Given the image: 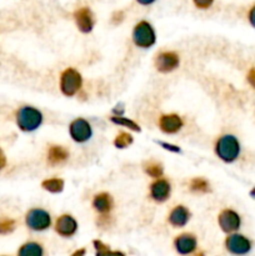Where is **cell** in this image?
I'll list each match as a JSON object with an SVG mask.
<instances>
[{"mask_svg": "<svg viewBox=\"0 0 255 256\" xmlns=\"http://www.w3.org/2000/svg\"><path fill=\"white\" fill-rule=\"evenodd\" d=\"M78 222L72 215H62L55 222V232L62 238H70L76 232Z\"/></svg>", "mask_w": 255, "mask_h": 256, "instance_id": "obj_12", "label": "cell"}, {"mask_svg": "<svg viewBox=\"0 0 255 256\" xmlns=\"http://www.w3.org/2000/svg\"><path fill=\"white\" fill-rule=\"evenodd\" d=\"M5 165H6V158H5V154L2 152V150L0 149V170L4 169Z\"/></svg>", "mask_w": 255, "mask_h": 256, "instance_id": "obj_30", "label": "cell"}, {"mask_svg": "<svg viewBox=\"0 0 255 256\" xmlns=\"http://www.w3.org/2000/svg\"><path fill=\"white\" fill-rule=\"evenodd\" d=\"M246 79H248V82H249V84L255 89V68H252V69L249 70Z\"/></svg>", "mask_w": 255, "mask_h": 256, "instance_id": "obj_27", "label": "cell"}, {"mask_svg": "<svg viewBox=\"0 0 255 256\" xmlns=\"http://www.w3.org/2000/svg\"><path fill=\"white\" fill-rule=\"evenodd\" d=\"M82 86V78L78 70L68 68L60 75V90L65 96H74Z\"/></svg>", "mask_w": 255, "mask_h": 256, "instance_id": "obj_3", "label": "cell"}, {"mask_svg": "<svg viewBox=\"0 0 255 256\" xmlns=\"http://www.w3.org/2000/svg\"><path fill=\"white\" fill-rule=\"evenodd\" d=\"M16 122L22 132H34L42 125V114L32 106H22L16 112Z\"/></svg>", "mask_w": 255, "mask_h": 256, "instance_id": "obj_2", "label": "cell"}, {"mask_svg": "<svg viewBox=\"0 0 255 256\" xmlns=\"http://www.w3.org/2000/svg\"><path fill=\"white\" fill-rule=\"evenodd\" d=\"M218 222H219L220 229L226 234H232L239 230L242 220L240 216L232 209H224L218 216Z\"/></svg>", "mask_w": 255, "mask_h": 256, "instance_id": "obj_8", "label": "cell"}, {"mask_svg": "<svg viewBox=\"0 0 255 256\" xmlns=\"http://www.w3.org/2000/svg\"><path fill=\"white\" fill-rule=\"evenodd\" d=\"M190 219V212L182 205H178L174 209L170 212L169 218V224L172 225L175 228H182L188 224Z\"/></svg>", "mask_w": 255, "mask_h": 256, "instance_id": "obj_15", "label": "cell"}, {"mask_svg": "<svg viewBox=\"0 0 255 256\" xmlns=\"http://www.w3.org/2000/svg\"><path fill=\"white\" fill-rule=\"evenodd\" d=\"M179 55L174 52H160L159 55L155 59V66L159 70L160 72H172V70L176 69L179 66Z\"/></svg>", "mask_w": 255, "mask_h": 256, "instance_id": "obj_9", "label": "cell"}, {"mask_svg": "<svg viewBox=\"0 0 255 256\" xmlns=\"http://www.w3.org/2000/svg\"><path fill=\"white\" fill-rule=\"evenodd\" d=\"M92 244H94V248H95V250H96L98 255L112 254V252H110L109 246H108V245H105V244H102L100 240H94V242H92Z\"/></svg>", "mask_w": 255, "mask_h": 256, "instance_id": "obj_25", "label": "cell"}, {"mask_svg": "<svg viewBox=\"0 0 255 256\" xmlns=\"http://www.w3.org/2000/svg\"><path fill=\"white\" fill-rule=\"evenodd\" d=\"M144 170L149 176L156 178V179L162 176V172H164V168H162V165L158 162H148L146 164H145Z\"/></svg>", "mask_w": 255, "mask_h": 256, "instance_id": "obj_22", "label": "cell"}, {"mask_svg": "<svg viewBox=\"0 0 255 256\" xmlns=\"http://www.w3.org/2000/svg\"><path fill=\"white\" fill-rule=\"evenodd\" d=\"M184 122L178 114H165L159 119V129L165 134H175L180 132Z\"/></svg>", "mask_w": 255, "mask_h": 256, "instance_id": "obj_13", "label": "cell"}, {"mask_svg": "<svg viewBox=\"0 0 255 256\" xmlns=\"http://www.w3.org/2000/svg\"><path fill=\"white\" fill-rule=\"evenodd\" d=\"M69 132L72 139L76 142H88L92 135V126L82 118H78V119L72 120L69 126Z\"/></svg>", "mask_w": 255, "mask_h": 256, "instance_id": "obj_6", "label": "cell"}, {"mask_svg": "<svg viewBox=\"0 0 255 256\" xmlns=\"http://www.w3.org/2000/svg\"><path fill=\"white\" fill-rule=\"evenodd\" d=\"M170 192H172L170 182L165 179L158 178L154 182L150 184V196L158 202H166L170 196Z\"/></svg>", "mask_w": 255, "mask_h": 256, "instance_id": "obj_11", "label": "cell"}, {"mask_svg": "<svg viewBox=\"0 0 255 256\" xmlns=\"http://www.w3.org/2000/svg\"><path fill=\"white\" fill-rule=\"evenodd\" d=\"M68 156H69V152L62 146L52 145L48 150V162H49L50 165L62 164V162H64L68 159Z\"/></svg>", "mask_w": 255, "mask_h": 256, "instance_id": "obj_17", "label": "cell"}, {"mask_svg": "<svg viewBox=\"0 0 255 256\" xmlns=\"http://www.w3.org/2000/svg\"><path fill=\"white\" fill-rule=\"evenodd\" d=\"M249 22H250V24L255 28V5L252 8V9H250V12H249Z\"/></svg>", "mask_w": 255, "mask_h": 256, "instance_id": "obj_29", "label": "cell"}, {"mask_svg": "<svg viewBox=\"0 0 255 256\" xmlns=\"http://www.w3.org/2000/svg\"><path fill=\"white\" fill-rule=\"evenodd\" d=\"M136 2L142 5H150V4H152L155 0H136Z\"/></svg>", "mask_w": 255, "mask_h": 256, "instance_id": "obj_31", "label": "cell"}, {"mask_svg": "<svg viewBox=\"0 0 255 256\" xmlns=\"http://www.w3.org/2000/svg\"><path fill=\"white\" fill-rule=\"evenodd\" d=\"M132 42L136 46L144 48V49L152 46L156 42V35L152 25L144 20L138 22L132 30Z\"/></svg>", "mask_w": 255, "mask_h": 256, "instance_id": "obj_4", "label": "cell"}, {"mask_svg": "<svg viewBox=\"0 0 255 256\" xmlns=\"http://www.w3.org/2000/svg\"><path fill=\"white\" fill-rule=\"evenodd\" d=\"M82 254H85V250H79V252H74V255H82Z\"/></svg>", "mask_w": 255, "mask_h": 256, "instance_id": "obj_32", "label": "cell"}, {"mask_svg": "<svg viewBox=\"0 0 255 256\" xmlns=\"http://www.w3.org/2000/svg\"><path fill=\"white\" fill-rule=\"evenodd\" d=\"M42 186L46 192H52V194H58V192H62V189H64V180L58 179V178L46 179L42 182Z\"/></svg>", "mask_w": 255, "mask_h": 256, "instance_id": "obj_19", "label": "cell"}, {"mask_svg": "<svg viewBox=\"0 0 255 256\" xmlns=\"http://www.w3.org/2000/svg\"><path fill=\"white\" fill-rule=\"evenodd\" d=\"M189 186L192 192H202V194H205V192H208L210 190L209 182L205 179H202V178H195V179H192L190 182Z\"/></svg>", "mask_w": 255, "mask_h": 256, "instance_id": "obj_21", "label": "cell"}, {"mask_svg": "<svg viewBox=\"0 0 255 256\" xmlns=\"http://www.w3.org/2000/svg\"><path fill=\"white\" fill-rule=\"evenodd\" d=\"M25 222L28 228L34 232H42L46 230L52 224V218L49 212L42 209H32L28 212L25 216Z\"/></svg>", "mask_w": 255, "mask_h": 256, "instance_id": "obj_5", "label": "cell"}, {"mask_svg": "<svg viewBox=\"0 0 255 256\" xmlns=\"http://www.w3.org/2000/svg\"><path fill=\"white\" fill-rule=\"evenodd\" d=\"M160 145H162V148L164 149H168L170 150V152H180V149L178 146H175V145H172V144H166V142H159Z\"/></svg>", "mask_w": 255, "mask_h": 256, "instance_id": "obj_28", "label": "cell"}, {"mask_svg": "<svg viewBox=\"0 0 255 256\" xmlns=\"http://www.w3.org/2000/svg\"><path fill=\"white\" fill-rule=\"evenodd\" d=\"M74 19L75 22H76L78 29L82 32L88 34V32H90L94 29V14H92L89 8H80V9H78L74 12Z\"/></svg>", "mask_w": 255, "mask_h": 256, "instance_id": "obj_10", "label": "cell"}, {"mask_svg": "<svg viewBox=\"0 0 255 256\" xmlns=\"http://www.w3.org/2000/svg\"><path fill=\"white\" fill-rule=\"evenodd\" d=\"M110 122H114V124H116V125H122V126L129 128V129L132 130V132H139L140 130H142L136 122H134L132 120H130V119H126V118L122 116V115H114V116L110 118Z\"/></svg>", "mask_w": 255, "mask_h": 256, "instance_id": "obj_20", "label": "cell"}, {"mask_svg": "<svg viewBox=\"0 0 255 256\" xmlns=\"http://www.w3.org/2000/svg\"><path fill=\"white\" fill-rule=\"evenodd\" d=\"M215 154L225 162H232L240 154V144L232 135H222L215 144Z\"/></svg>", "mask_w": 255, "mask_h": 256, "instance_id": "obj_1", "label": "cell"}, {"mask_svg": "<svg viewBox=\"0 0 255 256\" xmlns=\"http://www.w3.org/2000/svg\"><path fill=\"white\" fill-rule=\"evenodd\" d=\"M132 144V136L124 132H119L114 140V145L118 148V149H125V148H128Z\"/></svg>", "mask_w": 255, "mask_h": 256, "instance_id": "obj_23", "label": "cell"}, {"mask_svg": "<svg viewBox=\"0 0 255 256\" xmlns=\"http://www.w3.org/2000/svg\"><path fill=\"white\" fill-rule=\"evenodd\" d=\"M195 4V6L199 8V9H208L212 5L214 0H192Z\"/></svg>", "mask_w": 255, "mask_h": 256, "instance_id": "obj_26", "label": "cell"}, {"mask_svg": "<svg viewBox=\"0 0 255 256\" xmlns=\"http://www.w3.org/2000/svg\"><path fill=\"white\" fill-rule=\"evenodd\" d=\"M15 229V222L12 219L0 220V234H9Z\"/></svg>", "mask_w": 255, "mask_h": 256, "instance_id": "obj_24", "label": "cell"}, {"mask_svg": "<svg viewBox=\"0 0 255 256\" xmlns=\"http://www.w3.org/2000/svg\"><path fill=\"white\" fill-rule=\"evenodd\" d=\"M250 196H252V199H255V188L252 190V192H250Z\"/></svg>", "mask_w": 255, "mask_h": 256, "instance_id": "obj_33", "label": "cell"}, {"mask_svg": "<svg viewBox=\"0 0 255 256\" xmlns=\"http://www.w3.org/2000/svg\"><path fill=\"white\" fill-rule=\"evenodd\" d=\"M18 254L20 256H42L44 250H42V245L38 242H26L20 248Z\"/></svg>", "mask_w": 255, "mask_h": 256, "instance_id": "obj_18", "label": "cell"}, {"mask_svg": "<svg viewBox=\"0 0 255 256\" xmlns=\"http://www.w3.org/2000/svg\"><path fill=\"white\" fill-rule=\"evenodd\" d=\"M196 238L192 234H182L174 240V246L176 252L182 255H188L194 252L196 249Z\"/></svg>", "mask_w": 255, "mask_h": 256, "instance_id": "obj_14", "label": "cell"}, {"mask_svg": "<svg viewBox=\"0 0 255 256\" xmlns=\"http://www.w3.org/2000/svg\"><path fill=\"white\" fill-rule=\"evenodd\" d=\"M114 206V200L108 192H100L92 199V208L100 214H109Z\"/></svg>", "mask_w": 255, "mask_h": 256, "instance_id": "obj_16", "label": "cell"}, {"mask_svg": "<svg viewBox=\"0 0 255 256\" xmlns=\"http://www.w3.org/2000/svg\"><path fill=\"white\" fill-rule=\"evenodd\" d=\"M225 248L229 252L235 255H244L252 250V242L249 239L240 234H232L225 239Z\"/></svg>", "mask_w": 255, "mask_h": 256, "instance_id": "obj_7", "label": "cell"}]
</instances>
